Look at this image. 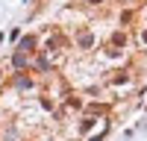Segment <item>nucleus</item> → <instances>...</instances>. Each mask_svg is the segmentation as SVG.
Instances as JSON below:
<instances>
[{
  "mask_svg": "<svg viewBox=\"0 0 147 141\" xmlns=\"http://www.w3.org/2000/svg\"><path fill=\"white\" fill-rule=\"evenodd\" d=\"M144 41H147V32H144Z\"/></svg>",
  "mask_w": 147,
  "mask_h": 141,
  "instance_id": "nucleus-1",
  "label": "nucleus"
}]
</instances>
